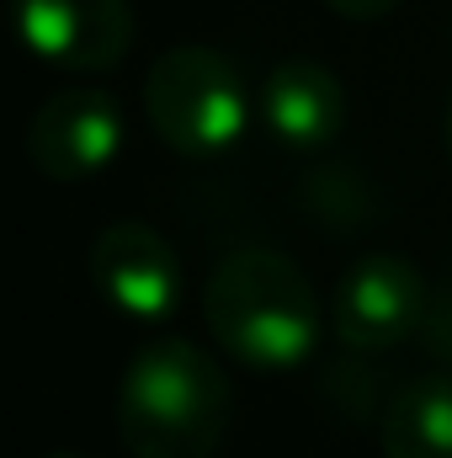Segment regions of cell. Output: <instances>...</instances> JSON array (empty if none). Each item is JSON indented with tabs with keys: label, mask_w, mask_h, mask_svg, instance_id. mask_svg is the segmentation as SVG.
Here are the masks:
<instances>
[{
	"label": "cell",
	"mask_w": 452,
	"mask_h": 458,
	"mask_svg": "<svg viewBox=\"0 0 452 458\" xmlns=\"http://www.w3.org/2000/svg\"><path fill=\"white\" fill-rule=\"evenodd\" d=\"M122 149V113L107 91H59L27 117V160L48 182H86Z\"/></svg>",
	"instance_id": "cell-6"
},
{
	"label": "cell",
	"mask_w": 452,
	"mask_h": 458,
	"mask_svg": "<svg viewBox=\"0 0 452 458\" xmlns=\"http://www.w3.org/2000/svg\"><path fill=\"white\" fill-rule=\"evenodd\" d=\"M261 123L288 149H325L346 128V86L320 59H282L266 70Z\"/></svg>",
	"instance_id": "cell-8"
},
{
	"label": "cell",
	"mask_w": 452,
	"mask_h": 458,
	"mask_svg": "<svg viewBox=\"0 0 452 458\" xmlns=\"http://www.w3.org/2000/svg\"><path fill=\"white\" fill-rule=\"evenodd\" d=\"M229 416V373L187 336L149 342L117 384V432L133 458H213Z\"/></svg>",
	"instance_id": "cell-1"
},
{
	"label": "cell",
	"mask_w": 452,
	"mask_h": 458,
	"mask_svg": "<svg viewBox=\"0 0 452 458\" xmlns=\"http://www.w3.org/2000/svg\"><path fill=\"white\" fill-rule=\"evenodd\" d=\"M203 315H208L213 342L229 357L266 368V373L298 368L320 342V299L304 267L266 245L229 250L208 272Z\"/></svg>",
	"instance_id": "cell-2"
},
{
	"label": "cell",
	"mask_w": 452,
	"mask_h": 458,
	"mask_svg": "<svg viewBox=\"0 0 452 458\" xmlns=\"http://www.w3.org/2000/svg\"><path fill=\"white\" fill-rule=\"evenodd\" d=\"M336 16H346V21H378V16H389L399 0H325Z\"/></svg>",
	"instance_id": "cell-11"
},
{
	"label": "cell",
	"mask_w": 452,
	"mask_h": 458,
	"mask_svg": "<svg viewBox=\"0 0 452 458\" xmlns=\"http://www.w3.org/2000/svg\"><path fill=\"white\" fill-rule=\"evenodd\" d=\"M144 113L149 128L176 155H224L250 128V97L239 70L208 43L165 48L144 75Z\"/></svg>",
	"instance_id": "cell-3"
},
{
	"label": "cell",
	"mask_w": 452,
	"mask_h": 458,
	"mask_svg": "<svg viewBox=\"0 0 452 458\" xmlns=\"http://www.w3.org/2000/svg\"><path fill=\"white\" fill-rule=\"evenodd\" d=\"M448 149H452V102H448Z\"/></svg>",
	"instance_id": "cell-12"
},
{
	"label": "cell",
	"mask_w": 452,
	"mask_h": 458,
	"mask_svg": "<svg viewBox=\"0 0 452 458\" xmlns=\"http://www.w3.org/2000/svg\"><path fill=\"white\" fill-rule=\"evenodd\" d=\"M91 283L128 320H165L181 293L176 250L160 229L122 219L91 240Z\"/></svg>",
	"instance_id": "cell-7"
},
{
	"label": "cell",
	"mask_w": 452,
	"mask_h": 458,
	"mask_svg": "<svg viewBox=\"0 0 452 458\" xmlns=\"http://www.w3.org/2000/svg\"><path fill=\"white\" fill-rule=\"evenodd\" d=\"M11 21L38 59L80 75L113 70L133 43L128 0H11Z\"/></svg>",
	"instance_id": "cell-5"
},
{
	"label": "cell",
	"mask_w": 452,
	"mask_h": 458,
	"mask_svg": "<svg viewBox=\"0 0 452 458\" xmlns=\"http://www.w3.org/2000/svg\"><path fill=\"white\" fill-rule=\"evenodd\" d=\"M59 458H70V454H59Z\"/></svg>",
	"instance_id": "cell-13"
},
{
	"label": "cell",
	"mask_w": 452,
	"mask_h": 458,
	"mask_svg": "<svg viewBox=\"0 0 452 458\" xmlns=\"http://www.w3.org/2000/svg\"><path fill=\"white\" fill-rule=\"evenodd\" d=\"M426 315H431V283L405 256H362L331 299V326L340 346L356 357L394 352L415 331H426Z\"/></svg>",
	"instance_id": "cell-4"
},
{
	"label": "cell",
	"mask_w": 452,
	"mask_h": 458,
	"mask_svg": "<svg viewBox=\"0 0 452 458\" xmlns=\"http://www.w3.org/2000/svg\"><path fill=\"white\" fill-rule=\"evenodd\" d=\"M426 342H431V352L442 357L452 368V267L448 277L431 288V315H426Z\"/></svg>",
	"instance_id": "cell-10"
},
{
	"label": "cell",
	"mask_w": 452,
	"mask_h": 458,
	"mask_svg": "<svg viewBox=\"0 0 452 458\" xmlns=\"http://www.w3.org/2000/svg\"><path fill=\"white\" fill-rule=\"evenodd\" d=\"M383 458H452V378H415L389 400Z\"/></svg>",
	"instance_id": "cell-9"
}]
</instances>
